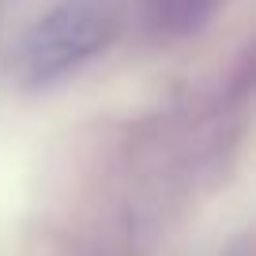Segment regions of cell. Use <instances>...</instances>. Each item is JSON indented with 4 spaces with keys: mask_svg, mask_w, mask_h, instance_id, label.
Masks as SVG:
<instances>
[{
    "mask_svg": "<svg viewBox=\"0 0 256 256\" xmlns=\"http://www.w3.org/2000/svg\"><path fill=\"white\" fill-rule=\"evenodd\" d=\"M117 34V12L110 0H56L30 26H23L8 49V76L23 90L60 83L94 60Z\"/></svg>",
    "mask_w": 256,
    "mask_h": 256,
    "instance_id": "cell-1",
    "label": "cell"
}]
</instances>
